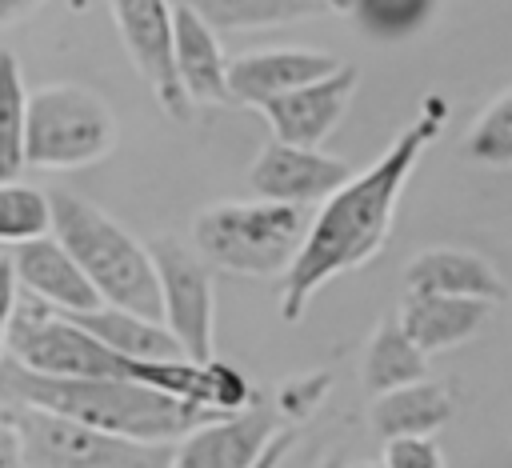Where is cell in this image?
<instances>
[{"instance_id": "obj_8", "label": "cell", "mask_w": 512, "mask_h": 468, "mask_svg": "<svg viewBox=\"0 0 512 468\" xmlns=\"http://www.w3.org/2000/svg\"><path fill=\"white\" fill-rule=\"evenodd\" d=\"M108 8H112L124 52L132 56L136 72L152 88L156 104L172 120H188L192 100L176 76V52H172L176 4L172 0H108Z\"/></svg>"}, {"instance_id": "obj_2", "label": "cell", "mask_w": 512, "mask_h": 468, "mask_svg": "<svg viewBox=\"0 0 512 468\" xmlns=\"http://www.w3.org/2000/svg\"><path fill=\"white\" fill-rule=\"evenodd\" d=\"M0 388L12 400H28L36 408L84 420V424L116 432V436H136V440H184L200 424L224 416L208 404L160 392V388L140 384V380L36 372L8 352L0 360Z\"/></svg>"}, {"instance_id": "obj_9", "label": "cell", "mask_w": 512, "mask_h": 468, "mask_svg": "<svg viewBox=\"0 0 512 468\" xmlns=\"http://www.w3.org/2000/svg\"><path fill=\"white\" fill-rule=\"evenodd\" d=\"M284 412L264 404V396L232 416H216L176 440L172 468H256L268 444L280 436Z\"/></svg>"}, {"instance_id": "obj_24", "label": "cell", "mask_w": 512, "mask_h": 468, "mask_svg": "<svg viewBox=\"0 0 512 468\" xmlns=\"http://www.w3.org/2000/svg\"><path fill=\"white\" fill-rule=\"evenodd\" d=\"M52 192L4 180L0 188V236L4 244H20V240H36L52 232Z\"/></svg>"}, {"instance_id": "obj_29", "label": "cell", "mask_w": 512, "mask_h": 468, "mask_svg": "<svg viewBox=\"0 0 512 468\" xmlns=\"http://www.w3.org/2000/svg\"><path fill=\"white\" fill-rule=\"evenodd\" d=\"M44 0H0V24H16L20 16H28L32 8H40Z\"/></svg>"}, {"instance_id": "obj_1", "label": "cell", "mask_w": 512, "mask_h": 468, "mask_svg": "<svg viewBox=\"0 0 512 468\" xmlns=\"http://www.w3.org/2000/svg\"><path fill=\"white\" fill-rule=\"evenodd\" d=\"M444 120H448V100L436 96V92H428L424 96V108L392 140V148L384 156H376L372 168H364L360 176H352L344 188H336L320 204V212L312 216V228H308V240H304L300 256L284 272L280 316L288 324H296L304 316L308 300L332 276H340L348 268H360L364 260L376 256V248L392 232V216H396L400 192H404L416 160L424 156V148L440 136Z\"/></svg>"}, {"instance_id": "obj_20", "label": "cell", "mask_w": 512, "mask_h": 468, "mask_svg": "<svg viewBox=\"0 0 512 468\" xmlns=\"http://www.w3.org/2000/svg\"><path fill=\"white\" fill-rule=\"evenodd\" d=\"M204 16L216 32H252V28H276L308 16H324L336 4L332 0H172Z\"/></svg>"}, {"instance_id": "obj_27", "label": "cell", "mask_w": 512, "mask_h": 468, "mask_svg": "<svg viewBox=\"0 0 512 468\" xmlns=\"http://www.w3.org/2000/svg\"><path fill=\"white\" fill-rule=\"evenodd\" d=\"M0 468H28L20 432H16L8 420H0Z\"/></svg>"}, {"instance_id": "obj_10", "label": "cell", "mask_w": 512, "mask_h": 468, "mask_svg": "<svg viewBox=\"0 0 512 468\" xmlns=\"http://www.w3.org/2000/svg\"><path fill=\"white\" fill-rule=\"evenodd\" d=\"M352 180V168L340 156H328L320 148H304V144H284V140H268L256 156V164L248 168V184L264 196V200H280V204H324L336 188H344Z\"/></svg>"}, {"instance_id": "obj_25", "label": "cell", "mask_w": 512, "mask_h": 468, "mask_svg": "<svg viewBox=\"0 0 512 468\" xmlns=\"http://www.w3.org/2000/svg\"><path fill=\"white\" fill-rule=\"evenodd\" d=\"M384 464L388 468H448L432 436H400L384 440Z\"/></svg>"}, {"instance_id": "obj_12", "label": "cell", "mask_w": 512, "mask_h": 468, "mask_svg": "<svg viewBox=\"0 0 512 468\" xmlns=\"http://www.w3.org/2000/svg\"><path fill=\"white\" fill-rule=\"evenodd\" d=\"M360 84V68L356 64H340L336 72L300 84L276 100H268L260 112L272 128L276 140L284 144H304V148H320V140L340 124L352 92Z\"/></svg>"}, {"instance_id": "obj_6", "label": "cell", "mask_w": 512, "mask_h": 468, "mask_svg": "<svg viewBox=\"0 0 512 468\" xmlns=\"http://www.w3.org/2000/svg\"><path fill=\"white\" fill-rule=\"evenodd\" d=\"M116 148V116L104 96L80 84H48L28 96V164L80 168Z\"/></svg>"}, {"instance_id": "obj_7", "label": "cell", "mask_w": 512, "mask_h": 468, "mask_svg": "<svg viewBox=\"0 0 512 468\" xmlns=\"http://www.w3.org/2000/svg\"><path fill=\"white\" fill-rule=\"evenodd\" d=\"M156 272H160V292H164V320L180 336L192 360L208 364L212 356V272L208 260L196 252V244H184L180 236H156L148 240Z\"/></svg>"}, {"instance_id": "obj_14", "label": "cell", "mask_w": 512, "mask_h": 468, "mask_svg": "<svg viewBox=\"0 0 512 468\" xmlns=\"http://www.w3.org/2000/svg\"><path fill=\"white\" fill-rule=\"evenodd\" d=\"M488 300L472 296H444V292H404L400 300V324L404 332L428 352H448L464 340H472L488 320Z\"/></svg>"}, {"instance_id": "obj_11", "label": "cell", "mask_w": 512, "mask_h": 468, "mask_svg": "<svg viewBox=\"0 0 512 468\" xmlns=\"http://www.w3.org/2000/svg\"><path fill=\"white\" fill-rule=\"evenodd\" d=\"M4 268L16 276V284L40 300H48L60 312H88L100 308V292L88 280V272L80 268V260L64 248V240L52 236H36V240H20L4 248Z\"/></svg>"}, {"instance_id": "obj_13", "label": "cell", "mask_w": 512, "mask_h": 468, "mask_svg": "<svg viewBox=\"0 0 512 468\" xmlns=\"http://www.w3.org/2000/svg\"><path fill=\"white\" fill-rule=\"evenodd\" d=\"M340 60L332 52H316V48H264V52H244L232 60L228 68V88L236 104L248 108H264L268 100L312 84L328 72H336Z\"/></svg>"}, {"instance_id": "obj_15", "label": "cell", "mask_w": 512, "mask_h": 468, "mask_svg": "<svg viewBox=\"0 0 512 468\" xmlns=\"http://www.w3.org/2000/svg\"><path fill=\"white\" fill-rule=\"evenodd\" d=\"M404 288L408 292L472 296V300H488V304L508 300V284L500 280V272L468 248H424L416 260L404 264Z\"/></svg>"}, {"instance_id": "obj_30", "label": "cell", "mask_w": 512, "mask_h": 468, "mask_svg": "<svg viewBox=\"0 0 512 468\" xmlns=\"http://www.w3.org/2000/svg\"><path fill=\"white\" fill-rule=\"evenodd\" d=\"M352 468H388L384 460H376V464H352Z\"/></svg>"}, {"instance_id": "obj_26", "label": "cell", "mask_w": 512, "mask_h": 468, "mask_svg": "<svg viewBox=\"0 0 512 468\" xmlns=\"http://www.w3.org/2000/svg\"><path fill=\"white\" fill-rule=\"evenodd\" d=\"M328 384H332V376L328 372H316V376H300V380H288L284 388H280V412L288 416H308L316 404H320V396L328 392Z\"/></svg>"}, {"instance_id": "obj_3", "label": "cell", "mask_w": 512, "mask_h": 468, "mask_svg": "<svg viewBox=\"0 0 512 468\" xmlns=\"http://www.w3.org/2000/svg\"><path fill=\"white\" fill-rule=\"evenodd\" d=\"M52 232L64 240V248L80 260L104 304L132 308L144 316L164 320V292H160V272L152 260V248L140 244L128 228H120L104 208L92 200L56 188L52 192Z\"/></svg>"}, {"instance_id": "obj_23", "label": "cell", "mask_w": 512, "mask_h": 468, "mask_svg": "<svg viewBox=\"0 0 512 468\" xmlns=\"http://www.w3.org/2000/svg\"><path fill=\"white\" fill-rule=\"evenodd\" d=\"M464 160L488 168H512V88H504L464 132L460 140Z\"/></svg>"}, {"instance_id": "obj_28", "label": "cell", "mask_w": 512, "mask_h": 468, "mask_svg": "<svg viewBox=\"0 0 512 468\" xmlns=\"http://www.w3.org/2000/svg\"><path fill=\"white\" fill-rule=\"evenodd\" d=\"M296 436H300L296 428H280V436H276V440L268 444V452L260 456V464H256V468H280V464H284V456L292 452V444H296Z\"/></svg>"}, {"instance_id": "obj_4", "label": "cell", "mask_w": 512, "mask_h": 468, "mask_svg": "<svg viewBox=\"0 0 512 468\" xmlns=\"http://www.w3.org/2000/svg\"><path fill=\"white\" fill-rule=\"evenodd\" d=\"M312 216L304 204H280V200H228L208 204L192 220V244L196 252L224 272L236 276H276L288 272L308 240Z\"/></svg>"}, {"instance_id": "obj_5", "label": "cell", "mask_w": 512, "mask_h": 468, "mask_svg": "<svg viewBox=\"0 0 512 468\" xmlns=\"http://www.w3.org/2000/svg\"><path fill=\"white\" fill-rule=\"evenodd\" d=\"M0 420L20 432L28 468H172L176 456L172 440L116 436L12 396H4Z\"/></svg>"}, {"instance_id": "obj_17", "label": "cell", "mask_w": 512, "mask_h": 468, "mask_svg": "<svg viewBox=\"0 0 512 468\" xmlns=\"http://www.w3.org/2000/svg\"><path fill=\"white\" fill-rule=\"evenodd\" d=\"M76 324H84L96 340H104L108 348L132 356V360H192L188 348L180 344V336L168 328V320L132 312V308H116V304H100L88 312H68Z\"/></svg>"}, {"instance_id": "obj_18", "label": "cell", "mask_w": 512, "mask_h": 468, "mask_svg": "<svg viewBox=\"0 0 512 468\" xmlns=\"http://www.w3.org/2000/svg\"><path fill=\"white\" fill-rule=\"evenodd\" d=\"M452 396L432 384L428 376L424 380H412V384H400L392 392H380L372 396L368 404V424L380 440H400V436H432L436 428H444L452 420Z\"/></svg>"}, {"instance_id": "obj_19", "label": "cell", "mask_w": 512, "mask_h": 468, "mask_svg": "<svg viewBox=\"0 0 512 468\" xmlns=\"http://www.w3.org/2000/svg\"><path fill=\"white\" fill-rule=\"evenodd\" d=\"M428 376V352L404 332L400 316H388L372 328L368 344H364V360H360V380L368 388V396L392 392L400 384L424 380Z\"/></svg>"}, {"instance_id": "obj_16", "label": "cell", "mask_w": 512, "mask_h": 468, "mask_svg": "<svg viewBox=\"0 0 512 468\" xmlns=\"http://www.w3.org/2000/svg\"><path fill=\"white\" fill-rule=\"evenodd\" d=\"M172 52H176V76L192 104H228L232 100V88H228L232 64H224L216 28L184 4H176Z\"/></svg>"}, {"instance_id": "obj_22", "label": "cell", "mask_w": 512, "mask_h": 468, "mask_svg": "<svg viewBox=\"0 0 512 468\" xmlns=\"http://www.w3.org/2000/svg\"><path fill=\"white\" fill-rule=\"evenodd\" d=\"M28 88L12 52L0 56V176L16 180L28 168Z\"/></svg>"}, {"instance_id": "obj_21", "label": "cell", "mask_w": 512, "mask_h": 468, "mask_svg": "<svg viewBox=\"0 0 512 468\" xmlns=\"http://www.w3.org/2000/svg\"><path fill=\"white\" fill-rule=\"evenodd\" d=\"M356 20V28L380 44H400L420 36L444 8V0H332Z\"/></svg>"}]
</instances>
